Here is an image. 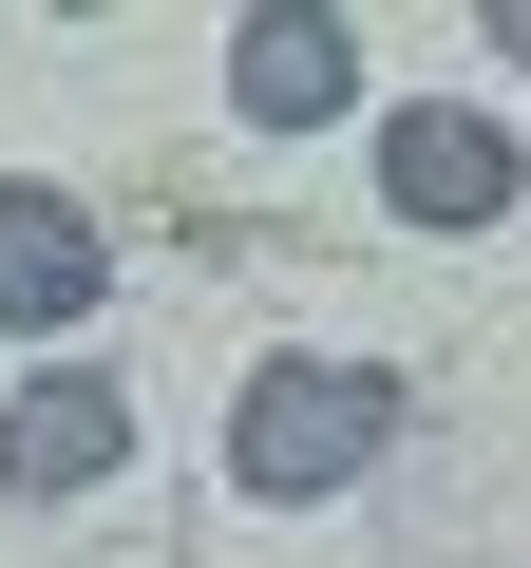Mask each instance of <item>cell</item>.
Returning <instances> with one entry per match:
<instances>
[{"label":"cell","mask_w":531,"mask_h":568,"mask_svg":"<svg viewBox=\"0 0 531 568\" xmlns=\"http://www.w3.org/2000/svg\"><path fill=\"white\" fill-rule=\"evenodd\" d=\"M114 455H133V398H114L96 361H39L20 417H0V493H96Z\"/></svg>","instance_id":"obj_5"},{"label":"cell","mask_w":531,"mask_h":568,"mask_svg":"<svg viewBox=\"0 0 531 568\" xmlns=\"http://www.w3.org/2000/svg\"><path fill=\"white\" fill-rule=\"evenodd\" d=\"M96 304H114V246H96V209L20 171V190H0V323H20V342H77Z\"/></svg>","instance_id":"obj_3"},{"label":"cell","mask_w":531,"mask_h":568,"mask_svg":"<svg viewBox=\"0 0 531 568\" xmlns=\"http://www.w3.org/2000/svg\"><path fill=\"white\" fill-rule=\"evenodd\" d=\"M493 39H512V58H531V0H493Z\"/></svg>","instance_id":"obj_6"},{"label":"cell","mask_w":531,"mask_h":568,"mask_svg":"<svg viewBox=\"0 0 531 568\" xmlns=\"http://www.w3.org/2000/svg\"><path fill=\"white\" fill-rule=\"evenodd\" d=\"M342 95H361V39L323 20V0H266V20L228 39V114L247 133H323Z\"/></svg>","instance_id":"obj_4"},{"label":"cell","mask_w":531,"mask_h":568,"mask_svg":"<svg viewBox=\"0 0 531 568\" xmlns=\"http://www.w3.org/2000/svg\"><path fill=\"white\" fill-rule=\"evenodd\" d=\"M380 436H399V379H380V361H266V379L228 398V474H247V493H285V511L342 493Z\"/></svg>","instance_id":"obj_1"},{"label":"cell","mask_w":531,"mask_h":568,"mask_svg":"<svg viewBox=\"0 0 531 568\" xmlns=\"http://www.w3.org/2000/svg\"><path fill=\"white\" fill-rule=\"evenodd\" d=\"M512 171H531V152H512L493 114H455V95L380 114V209H399V227H493V209H512Z\"/></svg>","instance_id":"obj_2"}]
</instances>
